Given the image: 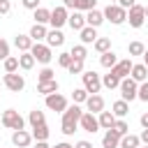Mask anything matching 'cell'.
<instances>
[{
  "instance_id": "obj_30",
  "label": "cell",
  "mask_w": 148,
  "mask_h": 148,
  "mask_svg": "<svg viewBox=\"0 0 148 148\" xmlns=\"http://www.w3.org/2000/svg\"><path fill=\"white\" fill-rule=\"evenodd\" d=\"M102 86H106L109 90H113V88H120V79H118L113 72H109V74H104V79H102Z\"/></svg>"
},
{
  "instance_id": "obj_31",
  "label": "cell",
  "mask_w": 148,
  "mask_h": 148,
  "mask_svg": "<svg viewBox=\"0 0 148 148\" xmlns=\"http://www.w3.org/2000/svg\"><path fill=\"white\" fill-rule=\"evenodd\" d=\"M97 0H74V12H90L95 9Z\"/></svg>"
},
{
  "instance_id": "obj_24",
  "label": "cell",
  "mask_w": 148,
  "mask_h": 148,
  "mask_svg": "<svg viewBox=\"0 0 148 148\" xmlns=\"http://www.w3.org/2000/svg\"><path fill=\"white\" fill-rule=\"evenodd\" d=\"M37 92H42V95H53V92H58V81L53 79V81H42V83H37Z\"/></svg>"
},
{
  "instance_id": "obj_8",
  "label": "cell",
  "mask_w": 148,
  "mask_h": 148,
  "mask_svg": "<svg viewBox=\"0 0 148 148\" xmlns=\"http://www.w3.org/2000/svg\"><path fill=\"white\" fill-rule=\"evenodd\" d=\"M67 18H69V14H67V7L62 5V7H56V9H51V25L56 28V30H60L65 23H67Z\"/></svg>"
},
{
  "instance_id": "obj_41",
  "label": "cell",
  "mask_w": 148,
  "mask_h": 148,
  "mask_svg": "<svg viewBox=\"0 0 148 148\" xmlns=\"http://www.w3.org/2000/svg\"><path fill=\"white\" fill-rule=\"evenodd\" d=\"M53 79H56V72H53L51 67H44V69L39 72V83H42V81H53Z\"/></svg>"
},
{
  "instance_id": "obj_16",
  "label": "cell",
  "mask_w": 148,
  "mask_h": 148,
  "mask_svg": "<svg viewBox=\"0 0 148 148\" xmlns=\"http://www.w3.org/2000/svg\"><path fill=\"white\" fill-rule=\"evenodd\" d=\"M86 106H88L90 113H102V111H104V99H102L99 95H90V97L86 99Z\"/></svg>"
},
{
  "instance_id": "obj_52",
  "label": "cell",
  "mask_w": 148,
  "mask_h": 148,
  "mask_svg": "<svg viewBox=\"0 0 148 148\" xmlns=\"http://www.w3.org/2000/svg\"><path fill=\"white\" fill-rule=\"evenodd\" d=\"M35 148H51V146H49L46 141H37V143H35Z\"/></svg>"
},
{
  "instance_id": "obj_34",
  "label": "cell",
  "mask_w": 148,
  "mask_h": 148,
  "mask_svg": "<svg viewBox=\"0 0 148 148\" xmlns=\"http://www.w3.org/2000/svg\"><path fill=\"white\" fill-rule=\"evenodd\" d=\"M72 58L74 60H86V56H88V51H86V44H76V46H72Z\"/></svg>"
},
{
  "instance_id": "obj_18",
  "label": "cell",
  "mask_w": 148,
  "mask_h": 148,
  "mask_svg": "<svg viewBox=\"0 0 148 148\" xmlns=\"http://www.w3.org/2000/svg\"><path fill=\"white\" fill-rule=\"evenodd\" d=\"M46 44H49L51 49H53V46H62V44H65V35L53 28V30H49V35H46Z\"/></svg>"
},
{
  "instance_id": "obj_47",
  "label": "cell",
  "mask_w": 148,
  "mask_h": 148,
  "mask_svg": "<svg viewBox=\"0 0 148 148\" xmlns=\"http://www.w3.org/2000/svg\"><path fill=\"white\" fill-rule=\"evenodd\" d=\"M9 9H12L9 0H0V14H9Z\"/></svg>"
},
{
  "instance_id": "obj_5",
  "label": "cell",
  "mask_w": 148,
  "mask_h": 148,
  "mask_svg": "<svg viewBox=\"0 0 148 148\" xmlns=\"http://www.w3.org/2000/svg\"><path fill=\"white\" fill-rule=\"evenodd\" d=\"M81 76H83V88H86L90 95H97L99 88H102V79H99V74H95V72L90 69V72H83Z\"/></svg>"
},
{
  "instance_id": "obj_28",
  "label": "cell",
  "mask_w": 148,
  "mask_h": 148,
  "mask_svg": "<svg viewBox=\"0 0 148 148\" xmlns=\"http://www.w3.org/2000/svg\"><path fill=\"white\" fill-rule=\"evenodd\" d=\"M32 139L35 141H46L49 139V127H46V123H42V125H37V127H32Z\"/></svg>"
},
{
  "instance_id": "obj_19",
  "label": "cell",
  "mask_w": 148,
  "mask_h": 148,
  "mask_svg": "<svg viewBox=\"0 0 148 148\" xmlns=\"http://www.w3.org/2000/svg\"><path fill=\"white\" fill-rule=\"evenodd\" d=\"M14 44H16V49L21 51V53H28L30 49H32V39H30V35H16V39H14Z\"/></svg>"
},
{
  "instance_id": "obj_50",
  "label": "cell",
  "mask_w": 148,
  "mask_h": 148,
  "mask_svg": "<svg viewBox=\"0 0 148 148\" xmlns=\"http://www.w3.org/2000/svg\"><path fill=\"white\" fill-rule=\"evenodd\" d=\"M139 139H141V143H146V146H148V130H143V132H141V136H139Z\"/></svg>"
},
{
  "instance_id": "obj_29",
  "label": "cell",
  "mask_w": 148,
  "mask_h": 148,
  "mask_svg": "<svg viewBox=\"0 0 148 148\" xmlns=\"http://www.w3.org/2000/svg\"><path fill=\"white\" fill-rule=\"evenodd\" d=\"M141 146V139L134 136V134H125L120 136V148H139Z\"/></svg>"
},
{
  "instance_id": "obj_33",
  "label": "cell",
  "mask_w": 148,
  "mask_h": 148,
  "mask_svg": "<svg viewBox=\"0 0 148 148\" xmlns=\"http://www.w3.org/2000/svg\"><path fill=\"white\" fill-rule=\"evenodd\" d=\"M92 46H95L99 53H106V51H111V39H109V37H97Z\"/></svg>"
},
{
  "instance_id": "obj_45",
  "label": "cell",
  "mask_w": 148,
  "mask_h": 148,
  "mask_svg": "<svg viewBox=\"0 0 148 148\" xmlns=\"http://www.w3.org/2000/svg\"><path fill=\"white\" fill-rule=\"evenodd\" d=\"M21 2H23V7H25V9H32V12L39 7V0H21Z\"/></svg>"
},
{
  "instance_id": "obj_15",
  "label": "cell",
  "mask_w": 148,
  "mask_h": 148,
  "mask_svg": "<svg viewBox=\"0 0 148 148\" xmlns=\"http://www.w3.org/2000/svg\"><path fill=\"white\" fill-rule=\"evenodd\" d=\"M67 23H69V28L72 30H83L86 28V14H81V12H74V14H69V18H67Z\"/></svg>"
},
{
  "instance_id": "obj_53",
  "label": "cell",
  "mask_w": 148,
  "mask_h": 148,
  "mask_svg": "<svg viewBox=\"0 0 148 148\" xmlns=\"http://www.w3.org/2000/svg\"><path fill=\"white\" fill-rule=\"evenodd\" d=\"M143 65H146V67H148V51H146V53H143Z\"/></svg>"
},
{
  "instance_id": "obj_49",
  "label": "cell",
  "mask_w": 148,
  "mask_h": 148,
  "mask_svg": "<svg viewBox=\"0 0 148 148\" xmlns=\"http://www.w3.org/2000/svg\"><path fill=\"white\" fill-rule=\"evenodd\" d=\"M139 120H141V127H143V130H148V113H143Z\"/></svg>"
},
{
  "instance_id": "obj_4",
  "label": "cell",
  "mask_w": 148,
  "mask_h": 148,
  "mask_svg": "<svg viewBox=\"0 0 148 148\" xmlns=\"http://www.w3.org/2000/svg\"><path fill=\"white\" fill-rule=\"evenodd\" d=\"M104 18L111 21L113 25H120V23L127 21V12H125L123 7H118V5H109V7L104 9Z\"/></svg>"
},
{
  "instance_id": "obj_23",
  "label": "cell",
  "mask_w": 148,
  "mask_h": 148,
  "mask_svg": "<svg viewBox=\"0 0 148 148\" xmlns=\"http://www.w3.org/2000/svg\"><path fill=\"white\" fill-rule=\"evenodd\" d=\"M99 62H102V67L113 69V67L118 65V56H116L113 51H106V53H102V56H99Z\"/></svg>"
},
{
  "instance_id": "obj_38",
  "label": "cell",
  "mask_w": 148,
  "mask_h": 148,
  "mask_svg": "<svg viewBox=\"0 0 148 148\" xmlns=\"http://www.w3.org/2000/svg\"><path fill=\"white\" fill-rule=\"evenodd\" d=\"M72 97H74V104H81V102H86L90 95H88V90H86V88H76V90L72 92Z\"/></svg>"
},
{
  "instance_id": "obj_21",
  "label": "cell",
  "mask_w": 148,
  "mask_h": 148,
  "mask_svg": "<svg viewBox=\"0 0 148 148\" xmlns=\"http://www.w3.org/2000/svg\"><path fill=\"white\" fill-rule=\"evenodd\" d=\"M97 120H99V127H102V130H111V127L116 125V120H118V118H116L111 111H102Z\"/></svg>"
},
{
  "instance_id": "obj_6",
  "label": "cell",
  "mask_w": 148,
  "mask_h": 148,
  "mask_svg": "<svg viewBox=\"0 0 148 148\" xmlns=\"http://www.w3.org/2000/svg\"><path fill=\"white\" fill-rule=\"evenodd\" d=\"M120 95H123V99L125 102H132V99H136V95H139V86H136V81L134 79H123L120 81Z\"/></svg>"
},
{
  "instance_id": "obj_40",
  "label": "cell",
  "mask_w": 148,
  "mask_h": 148,
  "mask_svg": "<svg viewBox=\"0 0 148 148\" xmlns=\"http://www.w3.org/2000/svg\"><path fill=\"white\" fill-rule=\"evenodd\" d=\"M72 60H74V58H72V53H69V51H67V53H60V56H58V65H60V67H65V69H67V67L72 65Z\"/></svg>"
},
{
  "instance_id": "obj_54",
  "label": "cell",
  "mask_w": 148,
  "mask_h": 148,
  "mask_svg": "<svg viewBox=\"0 0 148 148\" xmlns=\"http://www.w3.org/2000/svg\"><path fill=\"white\" fill-rule=\"evenodd\" d=\"M146 18H148V7H146Z\"/></svg>"
},
{
  "instance_id": "obj_36",
  "label": "cell",
  "mask_w": 148,
  "mask_h": 148,
  "mask_svg": "<svg viewBox=\"0 0 148 148\" xmlns=\"http://www.w3.org/2000/svg\"><path fill=\"white\" fill-rule=\"evenodd\" d=\"M111 130H113V132H116L118 136H125V134L130 132V125H127V123H125L123 118H118V120H116V125H113Z\"/></svg>"
},
{
  "instance_id": "obj_55",
  "label": "cell",
  "mask_w": 148,
  "mask_h": 148,
  "mask_svg": "<svg viewBox=\"0 0 148 148\" xmlns=\"http://www.w3.org/2000/svg\"><path fill=\"white\" fill-rule=\"evenodd\" d=\"M62 2H67V0H62Z\"/></svg>"
},
{
  "instance_id": "obj_35",
  "label": "cell",
  "mask_w": 148,
  "mask_h": 148,
  "mask_svg": "<svg viewBox=\"0 0 148 148\" xmlns=\"http://www.w3.org/2000/svg\"><path fill=\"white\" fill-rule=\"evenodd\" d=\"M28 120H30V125H32V127H37V125H42V123H44V111H39V109H35V111H30V116H28Z\"/></svg>"
},
{
  "instance_id": "obj_39",
  "label": "cell",
  "mask_w": 148,
  "mask_h": 148,
  "mask_svg": "<svg viewBox=\"0 0 148 148\" xmlns=\"http://www.w3.org/2000/svg\"><path fill=\"white\" fill-rule=\"evenodd\" d=\"M16 69H18V58H12V56H9V58L5 60V72H7V74H14Z\"/></svg>"
},
{
  "instance_id": "obj_2",
  "label": "cell",
  "mask_w": 148,
  "mask_h": 148,
  "mask_svg": "<svg viewBox=\"0 0 148 148\" xmlns=\"http://www.w3.org/2000/svg\"><path fill=\"white\" fill-rule=\"evenodd\" d=\"M0 123L7 127V130H14V132H18V130H23V125H25V120H23V116L16 111V109H7L5 113H2V118H0Z\"/></svg>"
},
{
  "instance_id": "obj_14",
  "label": "cell",
  "mask_w": 148,
  "mask_h": 148,
  "mask_svg": "<svg viewBox=\"0 0 148 148\" xmlns=\"http://www.w3.org/2000/svg\"><path fill=\"white\" fill-rule=\"evenodd\" d=\"M104 23V12H99V9H90V12H86V25H90V28H99Z\"/></svg>"
},
{
  "instance_id": "obj_56",
  "label": "cell",
  "mask_w": 148,
  "mask_h": 148,
  "mask_svg": "<svg viewBox=\"0 0 148 148\" xmlns=\"http://www.w3.org/2000/svg\"><path fill=\"white\" fill-rule=\"evenodd\" d=\"M146 148H148V146H146Z\"/></svg>"
},
{
  "instance_id": "obj_20",
  "label": "cell",
  "mask_w": 148,
  "mask_h": 148,
  "mask_svg": "<svg viewBox=\"0 0 148 148\" xmlns=\"http://www.w3.org/2000/svg\"><path fill=\"white\" fill-rule=\"evenodd\" d=\"M130 79H134L136 83L148 81V67H146V65H134V67H132V74H130Z\"/></svg>"
},
{
  "instance_id": "obj_44",
  "label": "cell",
  "mask_w": 148,
  "mask_h": 148,
  "mask_svg": "<svg viewBox=\"0 0 148 148\" xmlns=\"http://www.w3.org/2000/svg\"><path fill=\"white\" fill-rule=\"evenodd\" d=\"M9 58V44L0 37V60H7Z\"/></svg>"
},
{
  "instance_id": "obj_3",
  "label": "cell",
  "mask_w": 148,
  "mask_h": 148,
  "mask_svg": "<svg viewBox=\"0 0 148 148\" xmlns=\"http://www.w3.org/2000/svg\"><path fill=\"white\" fill-rule=\"evenodd\" d=\"M30 53H32V58H35L37 62H42V65H49V62H51V58H53L51 46H49V44H39V42H35V44H32Z\"/></svg>"
},
{
  "instance_id": "obj_25",
  "label": "cell",
  "mask_w": 148,
  "mask_h": 148,
  "mask_svg": "<svg viewBox=\"0 0 148 148\" xmlns=\"http://www.w3.org/2000/svg\"><path fill=\"white\" fill-rule=\"evenodd\" d=\"M79 35H81V42H83V44H95V39H97V28L86 25Z\"/></svg>"
},
{
  "instance_id": "obj_26",
  "label": "cell",
  "mask_w": 148,
  "mask_h": 148,
  "mask_svg": "<svg viewBox=\"0 0 148 148\" xmlns=\"http://www.w3.org/2000/svg\"><path fill=\"white\" fill-rule=\"evenodd\" d=\"M127 111H130V104H127L125 99H118V102H113V106H111V113H113L116 118L127 116Z\"/></svg>"
},
{
  "instance_id": "obj_17",
  "label": "cell",
  "mask_w": 148,
  "mask_h": 148,
  "mask_svg": "<svg viewBox=\"0 0 148 148\" xmlns=\"http://www.w3.org/2000/svg\"><path fill=\"white\" fill-rule=\"evenodd\" d=\"M102 148H120V136L113 130H106V134L102 136Z\"/></svg>"
},
{
  "instance_id": "obj_1",
  "label": "cell",
  "mask_w": 148,
  "mask_h": 148,
  "mask_svg": "<svg viewBox=\"0 0 148 148\" xmlns=\"http://www.w3.org/2000/svg\"><path fill=\"white\" fill-rule=\"evenodd\" d=\"M81 116H83V111H81V106H79V104L67 106V109L62 111V134L72 136V134L76 132V127H79Z\"/></svg>"
},
{
  "instance_id": "obj_11",
  "label": "cell",
  "mask_w": 148,
  "mask_h": 148,
  "mask_svg": "<svg viewBox=\"0 0 148 148\" xmlns=\"http://www.w3.org/2000/svg\"><path fill=\"white\" fill-rule=\"evenodd\" d=\"M46 109H51V111H65L67 109V99H65V95H60V92H53V95H46Z\"/></svg>"
},
{
  "instance_id": "obj_46",
  "label": "cell",
  "mask_w": 148,
  "mask_h": 148,
  "mask_svg": "<svg viewBox=\"0 0 148 148\" xmlns=\"http://www.w3.org/2000/svg\"><path fill=\"white\" fill-rule=\"evenodd\" d=\"M134 5H136V0H118V7H123L125 12H127V9H132Z\"/></svg>"
},
{
  "instance_id": "obj_27",
  "label": "cell",
  "mask_w": 148,
  "mask_h": 148,
  "mask_svg": "<svg viewBox=\"0 0 148 148\" xmlns=\"http://www.w3.org/2000/svg\"><path fill=\"white\" fill-rule=\"evenodd\" d=\"M49 21H51V9H46V7H37V9H35V23L44 25V23H49Z\"/></svg>"
},
{
  "instance_id": "obj_51",
  "label": "cell",
  "mask_w": 148,
  "mask_h": 148,
  "mask_svg": "<svg viewBox=\"0 0 148 148\" xmlns=\"http://www.w3.org/2000/svg\"><path fill=\"white\" fill-rule=\"evenodd\" d=\"M51 148H74V146L67 143V141H62V143H56V146H51Z\"/></svg>"
},
{
  "instance_id": "obj_48",
  "label": "cell",
  "mask_w": 148,
  "mask_h": 148,
  "mask_svg": "<svg viewBox=\"0 0 148 148\" xmlns=\"http://www.w3.org/2000/svg\"><path fill=\"white\" fill-rule=\"evenodd\" d=\"M74 148H92V143L90 141H86V139H81V141H76V146Z\"/></svg>"
},
{
  "instance_id": "obj_32",
  "label": "cell",
  "mask_w": 148,
  "mask_h": 148,
  "mask_svg": "<svg viewBox=\"0 0 148 148\" xmlns=\"http://www.w3.org/2000/svg\"><path fill=\"white\" fill-rule=\"evenodd\" d=\"M32 65H35V58H32L30 51L18 56V67H21V69H32Z\"/></svg>"
},
{
  "instance_id": "obj_7",
  "label": "cell",
  "mask_w": 148,
  "mask_h": 148,
  "mask_svg": "<svg viewBox=\"0 0 148 148\" xmlns=\"http://www.w3.org/2000/svg\"><path fill=\"white\" fill-rule=\"evenodd\" d=\"M127 21H130V25H132V28H141V25H143V21H146V7L134 5V7L127 12Z\"/></svg>"
},
{
  "instance_id": "obj_12",
  "label": "cell",
  "mask_w": 148,
  "mask_h": 148,
  "mask_svg": "<svg viewBox=\"0 0 148 148\" xmlns=\"http://www.w3.org/2000/svg\"><path fill=\"white\" fill-rule=\"evenodd\" d=\"M132 67H134V62H132L130 58H125V60H118V65H116L111 72H113V74L123 81V79H127V76L132 74Z\"/></svg>"
},
{
  "instance_id": "obj_22",
  "label": "cell",
  "mask_w": 148,
  "mask_h": 148,
  "mask_svg": "<svg viewBox=\"0 0 148 148\" xmlns=\"http://www.w3.org/2000/svg\"><path fill=\"white\" fill-rule=\"evenodd\" d=\"M28 35H30V39H32V42H42V39H46V35H49V30H46L44 25H39V23H35V25L30 28V32H28Z\"/></svg>"
},
{
  "instance_id": "obj_13",
  "label": "cell",
  "mask_w": 148,
  "mask_h": 148,
  "mask_svg": "<svg viewBox=\"0 0 148 148\" xmlns=\"http://www.w3.org/2000/svg\"><path fill=\"white\" fill-rule=\"evenodd\" d=\"M30 141H32V134H30V132H25V130H18V132H14V134H12V143H14V146H18V148H28V146H30Z\"/></svg>"
},
{
  "instance_id": "obj_42",
  "label": "cell",
  "mask_w": 148,
  "mask_h": 148,
  "mask_svg": "<svg viewBox=\"0 0 148 148\" xmlns=\"http://www.w3.org/2000/svg\"><path fill=\"white\" fill-rule=\"evenodd\" d=\"M69 74H81L83 72V60H72V65L67 67Z\"/></svg>"
},
{
  "instance_id": "obj_10",
  "label": "cell",
  "mask_w": 148,
  "mask_h": 148,
  "mask_svg": "<svg viewBox=\"0 0 148 148\" xmlns=\"http://www.w3.org/2000/svg\"><path fill=\"white\" fill-rule=\"evenodd\" d=\"M79 125H81V130H83V132H90V134H95V132L99 130V120H97V118H95V113H90V111H83V116H81Z\"/></svg>"
},
{
  "instance_id": "obj_9",
  "label": "cell",
  "mask_w": 148,
  "mask_h": 148,
  "mask_svg": "<svg viewBox=\"0 0 148 148\" xmlns=\"http://www.w3.org/2000/svg\"><path fill=\"white\" fill-rule=\"evenodd\" d=\"M2 83L12 90V92H21L23 88H25V79L21 76V74H5V79H2Z\"/></svg>"
},
{
  "instance_id": "obj_37",
  "label": "cell",
  "mask_w": 148,
  "mask_h": 148,
  "mask_svg": "<svg viewBox=\"0 0 148 148\" xmlns=\"http://www.w3.org/2000/svg\"><path fill=\"white\" fill-rule=\"evenodd\" d=\"M127 51H130V56H143V53H146V46H143L141 42H130Z\"/></svg>"
},
{
  "instance_id": "obj_43",
  "label": "cell",
  "mask_w": 148,
  "mask_h": 148,
  "mask_svg": "<svg viewBox=\"0 0 148 148\" xmlns=\"http://www.w3.org/2000/svg\"><path fill=\"white\" fill-rule=\"evenodd\" d=\"M141 102H148V81H143L141 86H139V95H136Z\"/></svg>"
}]
</instances>
